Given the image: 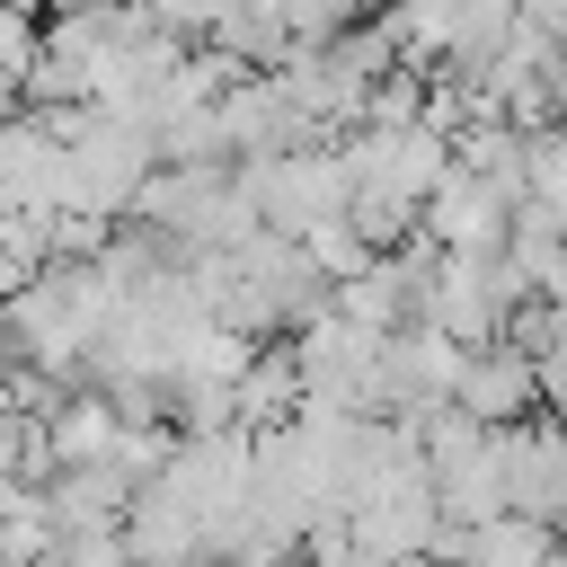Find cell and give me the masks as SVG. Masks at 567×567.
Segmentation results:
<instances>
[{
    "label": "cell",
    "mask_w": 567,
    "mask_h": 567,
    "mask_svg": "<svg viewBox=\"0 0 567 567\" xmlns=\"http://www.w3.org/2000/svg\"><path fill=\"white\" fill-rule=\"evenodd\" d=\"M443 399L461 416H478V425H514V416L540 408V372H532V354L514 337H478V346H461V372H452Z\"/></svg>",
    "instance_id": "obj_1"
}]
</instances>
